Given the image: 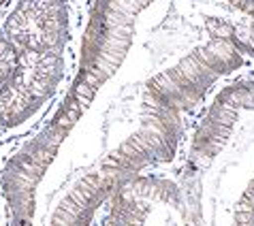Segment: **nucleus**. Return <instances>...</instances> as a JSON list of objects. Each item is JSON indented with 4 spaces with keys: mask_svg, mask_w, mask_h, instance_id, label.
Listing matches in <instances>:
<instances>
[{
    "mask_svg": "<svg viewBox=\"0 0 254 226\" xmlns=\"http://www.w3.org/2000/svg\"><path fill=\"white\" fill-rule=\"evenodd\" d=\"M103 226H196V222L178 181L143 173L116 190Z\"/></svg>",
    "mask_w": 254,
    "mask_h": 226,
    "instance_id": "7ed1b4c3",
    "label": "nucleus"
},
{
    "mask_svg": "<svg viewBox=\"0 0 254 226\" xmlns=\"http://www.w3.org/2000/svg\"><path fill=\"white\" fill-rule=\"evenodd\" d=\"M186 181L196 226H254V81L211 101L190 137Z\"/></svg>",
    "mask_w": 254,
    "mask_h": 226,
    "instance_id": "f03ea898",
    "label": "nucleus"
},
{
    "mask_svg": "<svg viewBox=\"0 0 254 226\" xmlns=\"http://www.w3.org/2000/svg\"><path fill=\"white\" fill-rule=\"evenodd\" d=\"M6 2H9V0H0V9H2V6H4Z\"/></svg>",
    "mask_w": 254,
    "mask_h": 226,
    "instance_id": "0eeeda50",
    "label": "nucleus"
},
{
    "mask_svg": "<svg viewBox=\"0 0 254 226\" xmlns=\"http://www.w3.org/2000/svg\"><path fill=\"white\" fill-rule=\"evenodd\" d=\"M19 58H22V54L17 52V47L4 34H0V88L6 86L11 77L15 75Z\"/></svg>",
    "mask_w": 254,
    "mask_h": 226,
    "instance_id": "423d86ee",
    "label": "nucleus"
},
{
    "mask_svg": "<svg viewBox=\"0 0 254 226\" xmlns=\"http://www.w3.org/2000/svg\"><path fill=\"white\" fill-rule=\"evenodd\" d=\"M254 56V0H92L49 122L6 158L9 226H90L122 183L175 158L184 113Z\"/></svg>",
    "mask_w": 254,
    "mask_h": 226,
    "instance_id": "f257e3e1",
    "label": "nucleus"
},
{
    "mask_svg": "<svg viewBox=\"0 0 254 226\" xmlns=\"http://www.w3.org/2000/svg\"><path fill=\"white\" fill-rule=\"evenodd\" d=\"M2 34L19 54H64L70 37L66 0H17L6 13Z\"/></svg>",
    "mask_w": 254,
    "mask_h": 226,
    "instance_id": "39448f33",
    "label": "nucleus"
},
{
    "mask_svg": "<svg viewBox=\"0 0 254 226\" xmlns=\"http://www.w3.org/2000/svg\"><path fill=\"white\" fill-rule=\"evenodd\" d=\"M64 79V54H24L15 75L0 88V130H19L30 126L49 109Z\"/></svg>",
    "mask_w": 254,
    "mask_h": 226,
    "instance_id": "20e7f679",
    "label": "nucleus"
}]
</instances>
